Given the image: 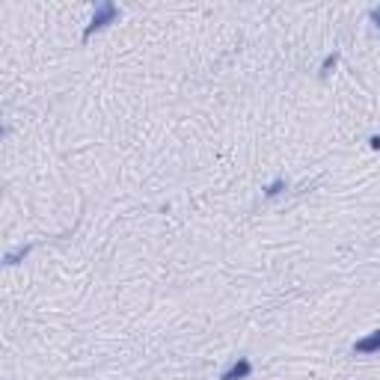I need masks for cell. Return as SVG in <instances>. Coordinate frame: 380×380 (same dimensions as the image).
Returning a JSON list of instances; mask_svg holds the SVG:
<instances>
[{"label": "cell", "instance_id": "4", "mask_svg": "<svg viewBox=\"0 0 380 380\" xmlns=\"http://www.w3.org/2000/svg\"><path fill=\"white\" fill-rule=\"evenodd\" d=\"M30 250H33V246H30V244H24V246H18V250L6 253V264H18L21 259H27V255H30Z\"/></svg>", "mask_w": 380, "mask_h": 380}, {"label": "cell", "instance_id": "5", "mask_svg": "<svg viewBox=\"0 0 380 380\" xmlns=\"http://www.w3.org/2000/svg\"><path fill=\"white\" fill-rule=\"evenodd\" d=\"M336 63H339V54H327L324 63H321V74H330V69H332Z\"/></svg>", "mask_w": 380, "mask_h": 380}, {"label": "cell", "instance_id": "3", "mask_svg": "<svg viewBox=\"0 0 380 380\" xmlns=\"http://www.w3.org/2000/svg\"><path fill=\"white\" fill-rule=\"evenodd\" d=\"M377 350H380V330L368 332L366 339L354 341V354H377Z\"/></svg>", "mask_w": 380, "mask_h": 380}, {"label": "cell", "instance_id": "1", "mask_svg": "<svg viewBox=\"0 0 380 380\" xmlns=\"http://www.w3.org/2000/svg\"><path fill=\"white\" fill-rule=\"evenodd\" d=\"M116 18H119V6H116V3H110V0H107V3H101L98 9H95L92 21L87 24V30H83V42H87L92 33H98V30H104L107 24H113Z\"/></svg>", "mask_w": 380, "mask_h": 380}, {"label": "cell", "instance_id": "6", "mask_svg": "<svg viewBox=\"0 0 380 380\" xmlns=\"http://www.w3.org/2000/svg\"><path fill=\"white\" fill-rule=\"evenodd\" d=\"M282 187H285V178H277L273 184L264 187V193H268V196H279V193H282Z\"/></svg>", "mask_w": 380, "mask_h": 380}, {"label": "cell", "instance_id": "8", "mask_svg": "<svg viewBox=\"0 0 380 380\" xmlns=\"http://www.w3.org/2000/svg\"><path fill=\"white\" fill-rule=\"evenodd\" d=\"M372 18H374V24L380 27V9H374V12H372Z\"/></svg>", "mask_w": 380, "mask_h": 380}, {"label": "cell", "instance_id": "2", "mask_svg": "<svg viewBox=\"0 0 380 380\" xmlns=\"http://www.w3.org/2000/svg\"><path fill=\"white\" fill-rule=\"evenodd\" d=\"M253 374V366H250V359H237V363L232 368H226V372L220 374V380H246Z\"/></svg>", "mask_w": 380, "mask_h": 380}, {"label": "cell", "instance_id": "7", "mask_svg": "<svg viewBox=\"0 0 380 380\" xmlns=\"http://www.w3.org/2000/svg\"><path fill=\"white\" fill-rule=\"evenodd\" d=\"M368 142H372V149H380V134H374V137L368 140Z\"/></svg>", "mask_w": 380, "mask_h": 380}]
</instances>
